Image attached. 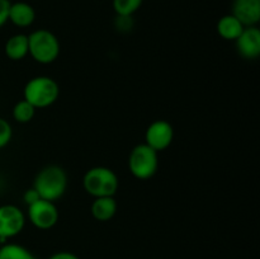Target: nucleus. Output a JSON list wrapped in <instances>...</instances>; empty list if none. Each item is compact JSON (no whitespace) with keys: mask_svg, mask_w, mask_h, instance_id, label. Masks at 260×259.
I'll return each mask as SVG.
<instances>
[{"mask_svg":"<svg viewBox=\"0 0 260 259\" xmlns=\"http://www.w3.org/2000/svg\"><path fill=\"white\" fill-rule=\"evenodd\" d=\"M33 188L42 200L55 202L65 195L68 188V174L65 169L58 165H48L36 175Z\"/></svg>","mask_w":260,"mask_h":259,"instance_id":"1","label":"nucleus"},{"mask_svg":"<svg viewBox=\"0 0 260 259\" xmlns=\"http://www.w3.org/2000/svg\"><path fill=\"white\" fill-rule=\"evenodd\" d=\"M83 187L91 197H114L119 187L116 173L107 167L90 168L83 177Z\"/></svg>","mask_w":260,"mask_h":259,"instance_id":"2","label":"nucleus"},{"mask_svg":"<svg viewBox=\"0 0 260 259\" xmlns=\"http://www.w3.org/2000/svg\"><path fill=\"white\" fill-rule=\"evenodd\" d=\"M60 95L57 81L50 76H35L30 79L23 90V99L29 102L36 109L52 106Z\"/></svg>","mask_w":260,"mask_h":259,"instance_id":"3","label":"nucleus"},{"mask_svg":"<svg viewBox=\"0 0 260 259\" xmlns=\"http://www.w3.org/2000/svg\"><path fill=\"white\" fill-rule=\"evenodd\" d=\"M60 41L47 29H37L28 36V55L37 62L48 65L60 55Z\"/></svg>","mask_w":260,"mask_h":259,"instance_id":"4","label":"nucleus"},{"mask_svg":"<svg viewBox=\"0 0 260 259\" xmlns=\"http://www.w3.org/2000/svg\"><path fill=\"white\" fill-rule=\"evenodd\" d=\"M159 167L157 151L146 144H140L132 149L128 156V169L135 178L141 180L154 177Z\"/></svg>","mask_w":260,"mask_h":259,"instance_id":"5","label":"nucleus"},{"mask_svg":"<svg viewBox=\"0 0 260 259\" xmlns=\"http://www.w3.org/2000/svg\"><path fill=\"white\" fill-rule=\"evenodd\" d=\"M25 225V215L18 206H0V243L5 244L8 239L22 233Z\"/></svg>","mask_w":260,"mask_h":259,"instance_id":"6","label":"nucleus"},{"mask_svg":"<svg viewBox=\"0 0 260 259\" xmlns=\"http://www.w3.org/2000/svg\"><path fill=\"white\" fill-rule=\"evenodd\" d=\"M27 216L29 222L40 230H50L57 223L60 213L55 202L46 200H38L28 206Z\"/></svg>","mask_w":260,"mask_h":259,"instance_id":"7","label":"nucleus"},{"mask_svg":"<svg viewBox=\"0 0 260 259\" xmlns=\"http://www.w3.org/2000/svg\"><path fill=\"white\" fill-rule=\"evenodd\" d=\"M173 139H174L173 126L164 119L154 121L145 132V144L157 152L168 149L172 145Z\"/></svg>","mask_w":260,"mask_h":259,"instance_id":"8","label":"nucleus"},{"mask_svg":"<svg viewBox=\"0 0 260 259\" xmlns=\"http://www.w3.org/2000/svg\"><path fill=\"white\" fill-rule=\"evenodd\" d=\"M236 42L238 52L243 57L255 60L260 55V29L256 25L245 27Z\"/></svg>","mask_w":260,"mask_h":259,"instance_id":"9","label":"nucleus"},{"mask_svg":"<svg viewBox=\"0 0 260 259\" xmlns=\"http://www.w3.org/2000/svg\"><path fill=\"white\" fill-rule=\"evenodd\" d=\"M231 14L244 27H254L260 20V0H234Z\"/></svg>","mask_w":260,"mask_h":259,"instance_id":"10","label":"nucleus"},{"mask_svg":"<svg viewBox=\"0 0 260 259\" xmlns=\"http://www.w3.org/2000/svg\"><path fill=\"white\" fill-rule=\"evenodd\" d=\"M35 19L36 12L32 5L24 2L10 3L8 20H10L13 24L19 28H25L32 25Z\"/></svg>","mask_w":260,"mask_h":259,"instance_id":"11","label":"nucleus"},{"mask_svg":"<svg viewBox=\"0 0 260 259\" xmlns=\"http://www.w3.org/2000/svg\"><path fill=\"white\" fill-rule=\"evenodd\" d=\"M91 216L96 221H109L114 217L117 212V201L114 197H98L94 198L90 207Z\"/></svg>","mask_w":260,"mask_h":259,"instance_id":"12","label":"nucleus"},{"mask_svg":"<svg viewBox=\"0 0 260 259\" xmlns=\"http://www.w3.org/2000/svg\"><path fill=\"white\" fill-rule=\"evenodd\" d=\"M7 57L12 61H20L28 55V36L17 33L8 38L4 46Z\"/></svg>","mask_w":260,"mask_h":259,"instance_id":"13","label":"nucleus"},{"mask_svg":"<svg viewBox=\"0 0 260 259\" xmlns=\"http://www.w3.org/2000/svg\"><path fill=\"white\" fill-rule=\"evenodd\" d=\"M244 25L241 24L238 18L233 14L223 15L217 22V33L226 41H236L241 32L244 30Z\"/></svg>","mask_w":260,"mask_h":259,"instance_id":"14","label":"nucleus"},{"mask_svg":"<svg viewBox=\"0 0 260 259\" xmlns=\"http://www.w3.org/2000/svg\"><path fill=\"white\" fill-rule=\"evenodd\" d=\"M0 259H37L27 248L19 244L5 243L0 246Z\"/></svg>","mask_w":260,"mask_h":259,"instance_id":"15","label":"nucleus"},{"mask_svg":"<svg viewBox=\"0 0 260 259\" xmlns=\"http://www.w3.org/2000/svg\"><path fill=\"white\" fill-rule=\"evenodd\" d=\"M36 111L37 109L29 102H27L25 99H22V101H19L13 107L12 114L13 118L17 122H19V123H28V122H30L33 119Z\"/></svg>","mask_w":260,"mask_h":259,"instance_id":"16","label":"nucleus"},{"mask_svg":"<svg viewBox=\"0 0 260 259\" xmlns=\"http://www.w3.org/2000/svg\"><path fill=\"white\" fill-rule=\"evenodd\" d=\"M144 0H113V9L118 17H131L141 8Z\"/></svg>","mask_w":260,"mask_h":259,"instance_id":"17","label":"nucleus"},{"mask_svg":"<svg viewBox=\"0 0 260 259\" xmlns=\"http://www.w3.org/2000/svg\"><path fill=\"white\" fill-rule=\"evenodd\" d=\"M13 137V128L9 122L0 117V149L7 146Z\"/></svg>","mask_w":260,"mask_h":259,"instance_id":"18","label":"nucleus"},{"mask_svg":"<svg viewBox=\"0 0 260 259\" xmlns=\"http://www.w3.org/2000/svg\"><path fill=\"white\" fill-rule=\"evenodd\" d=\"M9 7H10V2H8V0H0V28L8 22Z\"/></svg>","mask_w":260,"mask_h":259,"instance_id":"19","label":"nucleus"},{"mask_svg":"<svg viewBox=\"0 0 260 259\" xmlns=\"http://www.w3.org/2000/svg\"><path fill=\"white\" fill-rule=\"evenodd\" d=\"M41 200L40 195L37 193V190L35 189V188H29V189H27L24 192V195H23V201H24L25 205H32V203H35L36 201Z\"/></svg>","mask_w":260,"mask_h":259,"instance_id":"20","label":"nucleus"},{"mask_svg":"<svg viewBox=\"0 0 260 259\" xmlns=\"http://www.w3.org/2000/svg\"><path fill=\"white\" fill-rule=\"evenodd\" d=\"M48 259H80L78 255H75L74 253L70 251H58L55 253L53 255H51Z\"/></svg>","mask_w":260,"mask_h":259,"instance_id":"21","label":"nucleus"},{"mask_svg":"<svg viewBox=\"0 0 260 259\" xmlns=\"http://www.w3.org/2000/svg\"><path fill=\"white\" fill-rule=\"evenodd\" d=\"M2 245H3V244H2V243H0V246H2Z\"/></svg>","mask_w":260,"mask_h":259,"instance_id":"22","label":"nucleus"},{"mask_svg":"<svg viewBox=\"0 0 260 259\" xmlns=\"http://www.w3.org/2000/svg\"><path fill=\"white\" fill-rule=\"evenodd\" d=\"M8 2H10V0H8Z\"/></svg>","mask_w":260,"mask_h":259,"instance_id":"23","label":"nucleus"}]
</instances>
